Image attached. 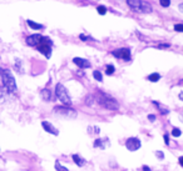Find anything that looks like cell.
Wrapping results in <instances>:
<instances>
[{
  "label": "cell",
  "mask_w": 183,
  "mask_h": 171,
  "mask_svg": "<svg viewBox=\"0 0 183 171\" xmlns=\"http://www.w3.org/2000/svg\"><path fill=\"white\" fill-rule=\"evenodd\" d=\"M54 112L59 114V115H62V116L70 117V119H74L76 116V111L73 110L70 106H55Z\"/></svg>",
  "instance_id": "obj_6"
},
{
  "label": "cell",
  "mask_w": 183,
  "mask_h": 171,
  "mask_svg": "<svg viewBox=\"0 0 183 171\" xmlns=\"http://www.w3.org/2000/svg\"><path fill=\"white\" fill-rule=\"evenodd\" d=\"M148 120L149 121H154V120H156V116H154V115H148Z\"/></svg>",
  "instance_id": "obj_27"
},
{
  "label": "cell",
  "mask_w": 183,
  "mask_h": 171,
  "mask_svg": "<svg viewBox=\"0 0 183 171\" xmlns=\"http://www.w3.org/2000/svg\"><path fill=\"white\" fill-rule=\"evenodd\" d=\"M97 11L99 13L100 15H104V14L107 13V8H105V6H103V5H99V6L97 8Z\"/></svg>",
  "instance_id": "obj_20"
},
{
  "label": "cell",
  "mask_w": 183,
  "mask_h": 171,
  "mask_svg": "<svg viewBox=\"0 0 183 171\" xmlns=\"http://www.w3.org/2000/svg\"><path fill=\"white\" fill-rule=\"evenodd\" d=\"M113 54L116 58L118 59H123V60H130V50L128 48H122V49H118V50H114Z\"/></svg>",
  "instance_id": "obj_7"
},
{
  "label": "cell",
  "mask_w": 183,
  "mask_h": 171,
  "mask_svg": "<svg viewBox=\"0 0 183 171\" xmlns=\"http://www.w3.org/2000/svg\"><path fill=\"white\" fill-rule=\"evenodd\" d=\"M164 142H166L167 145L170 144V139H168V135H164Z\"/></svg>",
  "instance_id": "obj_28"
},
{
  "label": "cell",
  "mask_w": 183,
  "mask_h": 171,
  "mask_svg": "<svg viewBox=\"0 0 183 171\" xmlns=\"http://www.w3.org/2000/svg\"><path fill=\"white\" fill-rule=\"evenodd\" d=\"M26 24L29 25L32 29H35V30H40V29H43V25H40L38 23H35V21H32V20H26Z\"/></svg>",
  "instance_id": "obj_14"
},
{
  "label": "cell",
  "mask_w": 183,
  "mask_h": 171,
  "mask_svg": "<svg viewBox=\"0 0 183 171\" xmlns=\"http://www.w3.org/2000/svg\"><path fill=\"white\" fill-rule=\"evenodd\" d=\"M41 35L39 34H34V35H30V36H28L26 38V44L29 45V46H37L39 44V41L41 40Z\"/></svg>",
  "instance_id": "obj_9"
},
{
  "label": "cell",
  "mask_w": 183,
  "mask_h": 171,
  "mask_svg": "<svg viewBox=\"0 0 183 171\" xmlns=\"http://www.w3.org/2000/svg\"><path fill=\"white\" fill-rule=\"evenodd\" d=\"M79 39H80V40H84V41H86V40H87L88 38L86 36V35H83V34H80V35H79Z\"/></svg>",
  "instance_id": "obj_26"
},
{
  "label": "cell",
  "mask_w": 183,
  "mask_h": 171,
  "mask_svg": "<svg viewBox=\"0 0 183 171\" xmlns=\"http://www.w3.org/2000/svg\"><path fill=\"white\" fill-rule=\"evenodd\" d=\"M143 170H144V171H151L148 166H143Z\"/></svg>",
  "instance_id": "obj_30"
},
{
  "label": "cell",
  "mask_w": 183,
  "mask_h": 171,
  "mask_svg": "<svg viewBox=\"0 0 183 171\" xmlns=\"http://www.w3.org/2000/svg\"><path fill=\"white\" fill-rule=\"evenodd\" d=\"M93 76H94V79H95L97 81H103V76H102V73H100V71L95 70L94 73H93Z\"/></svg>",
  "instance_id": "obj_17"
},
{
  "label": "cell",
  "mask_w": 183,
  "mask_h": 171,
  "mask_svg": "<svg viewBox=\"0 0 183 171\" xmlns=\"http://www.w3.org/2000/svg\"><path fill=\"white\" fill-rule=\"evenodd\" d=\"M149 81H153V83H157L159 79H160V75L158 73H154V74H151L148 77H147Z\"/></svg>",
  "instance_id": "obj_16"
},
{
  "label": "cell",
  "mask_w": 183,
  "mask_h": 171,
  "mask_svg": "<svg viewBox=\"0 0 183 171\" xmlns=\"http://www.w3.org/2000/svg\"><path fill=\"white\" fill-rule=\"evenodd\" d=\"M72 158H73L74 162H75V164H76V165H78V166H83L84 164H86V160H84V159H82V158H80V156H79L78 154H73V156H72Z\"/></svg>",
  "instance_id": "obj_13"
},
{
  "label": "cell",
  "mask_w": 183,
  "mask_h": 171,
  "mask_svg": "<svg viewBox=\"0 0 183 171\" xmlns=\"http://www.w3.org/2000/svg\"><path fill=\"white\" fill-rule=\"evenodd\" d=\"M127 4L129 5L132 10L137 13H143V14H149L153 11V8L149 3L143 1V0H127Z\"/></svg>",
  "instance_id": "obj_3"
},
{
  "label": "cell",
  "mask_w": 183,
  "mask_h": 171,
  "mask_svg": "<svg viewBox=\"0 0 183 171\" xmlns=\"http://www.w3.org/2000/svg\"><path fill=\"white\" fill-rule=\"evenodd\" d=\"M174 30L176 31H183V24H176L174 25Z\"/></svg>",
  "instance_id": "obj_23"
},
{
  "label": "cell",
  "mask_w": 183,
  "mask_h": 171,
  "mask_svg": "<svg viewBox=\"0 0 183 171\" xmlns=\"http://www.w3.org/2000/svg\"><path fill=\"white\" fill-rule=\"evenodd\" d=\"M179 165L183 166V156H182V158H179Z\"/></svg>",
  "instance_id": "obj_29"
},
{
  "label": "cell",
  "mask_w": 183,
  "mask_h": 171,
  "mask_svg": "<svg viewBox=\"0 0 183 171\" xmlns=\"http://www.w3.org/2000/svg\"><path fill=\"white\" fill-rule=\"evenodd\" d=\"M153 104H154V106H156V108L162 112V114H163V115H167V114L168 112H170V110H168L167 108H164V106L163 105H160L159 103H157V101H153Z\"/></svg>",
  "instance_id": "obj_15"
},
{
  "label": "cell",
  "mask_w": 183,
  "mask_h": 171,
  "mask_svg": "<svg viewBox=\"0 0 183 171\" xmlns=\"http://www.w3.org/2000/svg\"><path fill=\"white\" fill-rule=\"evenodd\" d=\"M0 76H2V80L4 84V88L6 89L8 92H15L16 91V84H15V79L11 75V73L8 69H0Z\"/></svg>",
  "instance_id": "obj_2"
},
{
  "label": "cell",
  "mask_w": 183,
  "mask_h": 171,
  "mask_svg": "<svg viewBox=\"0 0 183 171\" xmlns=\"http://www.w3.org/2000/svg\"><path fill=\"white\" fill-rule=\"evenodd\" d=\"M94 99L100 106H103V108L108 109V110H118L119 109L118 101L114 97H112L110 95L105 94V92H97Z\"/></svg>",
  "instance_id": "obj_1"
},
{
  "label": "cell",
  "mask_w": 183,
  "mask_h": 171,
  "mask_svg": "<svg viewBox=\"0 0 183 171\" xmlns=\"http://www.w3.org/2000/svg\"><path fill=\"white\" fill-rule=\"evenodd\" d=\"M181 134L182 132H181V130L178 129V127H174V129L172 130V136H174V138H178Z\"/></svg>",
  "instance_id": "obj_21"
},
{
  "label": "cell",
  "mask_w": 183,
  "mask_h": 171,
  "mask_svg": "<svg viewBox=\"0 0 183 171\" xmlns=\"http://www.w3.org/2000/svg\"><path fill=\"white\" fill-rule=\"evenodd\" d=\"M55 169H57V171H69L67 167H64L63 165H60V162H59V161L55 162Z\"/></svg>",
  "instance_id": "obj_18"
},
{
  "label": "cell",
  "mask_w": 183,
  "mask_h": 171,
  "mask_svg": "<svg viewBox=\"0 0 183 171\" xmlns=\"http://www.w3.org/2000/svg\"><path fill=\"white\" fill-rule=\"evenodd\" d=\"M167 48H170V44H160V45H158V49H167Z\"/></svg>",
  "instance_id": "obj_25"
},
{
  "label": "cell",
  "mask_w": 183,
  "mask_h": 171,
  "mask_svg": "<svg viewBox=\"0 0 183 171\" xmlns=\"http://www.w3.org/2000/svg\"><path fill=\"white\" fill-rule=\"evenodd\" d=\"M38 48V50L41 53V54H44L46 58H50V54H52V41L49 40L48 38L43 36L41 38V40L39 41V44L37 45Z\"/></svg>",
  "instance_id": "obj_5"
},
{
  "label": "cell",
  "mask_w": 183,
  "mask_h": 171,
  "mask_svg": "<svg viewBox=\"0 0 183 171\" xmlns=\"http://www.w3.org/2000/svg\"><path fill=\"white\" fill-rule=\"evenodd\" d=\"M73 62L75 64L76 66H79L82 69H88V68H90V62L88 60H86V59H82V58H74L73 59Z\"/></svg>",
  "instance_id": "obj_10"
},
{
  "label": "cell",
  "mask_w": 183,
  "mask_h": 171,
  "mask_svg": "<svg viewBox=\"0 0 183 171\" xmlns=\"http://www.w3.org/2000/svg\"><path fill=\"white\" fill-rule=\"evenodd\" d=\"M156 155H157V158H158V159H162V160L164 159V154L162 152V151H157V152H156Z\"/></svg>",
  "instance_id": "obj_24"
},
{
  "label": "cell",
  "mask_w": 183,
  "mask_h": 171,
  "mask_svg": "<svg viewBox=\"0 0 183 171\" xmlns=\"http://www.w3.org/2000/svg\"><path fill=\"white\" fill-rule=\"evenodd\" d=\"M41 97H43L45 101H50L52 100V92H50V90H48V89H43V90H41Z\"/></svg>",
  "instance_id": "obj_12"
},
{
  "label": "cell",
  "mask_w": 183,
  "mask_h": 171,
  "mask_svg": "<svg viewBox=\"0 0 183 171\" xmlns=\"http://www.w3.org/2000/svg\"><path fill=\"white\" fill-rule=\"evenodd\" d=\"M114 71H116V69H114L113 65H108L107 69H105V74H107V75H112Z\"/></svg>",
  "instance_id": "obj_19"
},
{
  "label": "cell",
  "mask_w": 183,
  "mask_h": 171,
  "mask_svg": "<svg viewBox=\"0 0 183 171\" xmlns=\"http://www.w3.org/2000/svg\"><path fill=\"white\" fill-rule=\"evenodd\" d=\"M55 94L57 97L62 101V104L64 106H70L72 105V99H70L68 91L65 89V86L63 84H57V88H55Z\"/></svg>",
  "instance_id": "obj_4"
},
{
  "label": "cell",
  "mask_w": 183,
  "mask_h": 171,
  "mask_svg": "<svg viewBox=\"0 0 183 171\" xmlns=\"http://www.w3.org/2000/svg\"><path fill=\"white\" fill-rule=\"evenodd\" d=\"M125 146H127V149H128L129 151H136L140 147V141L137 138H130V139L127 140Z\"/></svg>",
  "instance_id": "obj_8"
},
{
  "label": "cell",
  "mask_w": 183,
  "mask_h": 171,
  "mask_svg": "<svg viewBox=\"0 0 183 171\" xmlns=\"http://www.w3.org/2000/svg\"><path fill=\"white\" fill-rule=\"evenodd\" d=\"M41 126L44 127V130L46 131V132H49V134H53V135H55V136H57V135L59 134V131L55 129V127L52 125V124H49L48 121H43V123H41Z\"/></svg>",
  "instance_id": "obj_11"
},
{
  "label": "cell",
  "mask_w": 183,
  "mask_h": 171,
  "mask_svg": "<svg viewBox=\"0 0 183 171\" xmlns=\"http://www.w3.org/2000/svg\"><path fill=\"white\" fill-rule=\"evenodd\" d=\"M179 99H181V100H183V92H181V94H179Z\"/></svg>",
  "instance_id": "obj_31"
},
{
  "label": "cell",
  "mask_w": 183,
  "mask_h": 171,
  "mask_svg": "<svg viewBox=\"0 0 183 171\" xmlns=\"http://www.w3.org/2000/svg\"><path fill=\"white\" fill-rule=\"evenodd\" d=\"M159 3L163 8H168V6L171 5V0H159Z\"/></svg>",
  "instance_id": "obj_22"
},
{
  "label": "cell",
  "mask_w": 183,
  "mask_h": 171,
  "mask_svg": "<svg viewBox=\"0 0 183 171\" xmlns=\"http://www.w3.org/2000/svg\"><path fill=\"white\" fill-rule=\"evenodd\" d=\"M179 9H181V11H183V4L179 5Z\"/></svg>",
  "instance_id": "obj_32"
}]
</instances>
